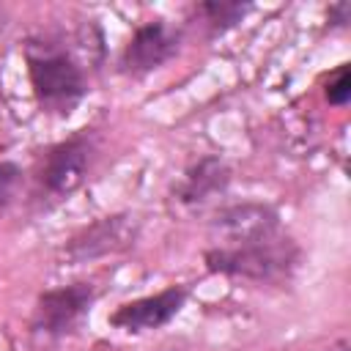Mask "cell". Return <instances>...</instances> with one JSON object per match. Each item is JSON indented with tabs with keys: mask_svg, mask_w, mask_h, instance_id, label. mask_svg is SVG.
Returning a JSON list of instances; mask_svg holds the SVG:
<instances>
[{
	"mask_svg": "<svg viewBox=\"0 0 351 351\" xmlns=\"http://www.w3.org/2000/svg\"><path fill=\"white\" fill-rule=\"evenodd\" d=\"M33 99L41 112L69 118L88 96V74L74 49L52 36H30L22 47Z\"/></svg>",
	"mask_w": 351,
	"mask_h": 351,
	"instance_id": "6da1fadb",
	"label": "cell"
},
{
	"mask_svg": "<svg viewBox=\"0 0 351 351\" xmlns=\"http://www.w3.org/2000/svg\"><path fill=\"white\" fill-rule=\"evenodd\" d=\"M299 261H302V247L285 230H277L263 239H252L239 247L203 250L206 271L247 282H285L299 269Z\"/></svg>",
	"mask_w": 351,
	"mask_h": 351,
	"instance_id": "7a4b0ae2",
	"label": "cell"
},
{
	"mask_svg": "<svg viewBox=\"0 0 351 351\" xmlns=\"http://www.w3.org/2000/svg\"><path fill=\"white\" fill-rule=\"evenodd\" d=\"M93 156H96L93 129H80L66 140L49 145L36 170V197L47 203L71 197L85 184Z\"/></svg>",
	"mask_w": 351,
	"mask_h": 351,
	"instance_id": "3957f363",
	"label": "cell"
},
{
	"mask_svg": "<svg viewBox=\"0 0 351 351\" xmlns=\"http://www.w3.org/2000/svg\"><path fill=\"white\" fill-rule=\"evenodd\" d=\"M99 299V288L88 280H77L69 285L47 288L36 296L33 315H30V335L41 346L60 343L63 337L74 335L77 326L90 313L93 302Z\"/></svg>",
	"mask_w": 351,
	"mask_h": 351,
	"instance_id": "277c9868",
	"label": "cell"
},
{
	"mask_svg": "<svg viewBox=\"0 0 351 351\" xmlns=\"http://www.w3.org/2000/svg\"><path fill=\"white\" fill-rule=\"evenodd\" d=\"M140 236V219L132 211H115L80 228L60 247V266H85L134 247Z\"/></svg>",
	"mask_w": 351,
	"mask_h": 351,
	"instance_id": "5b68a950",
	"label": "cell"
},
{
	"mask_svg": "<svg viewBox=\"0 0 351 351\" xmlns=\"http://www.w3.org/2000/svg\"><path fill=\"white\" fill-rule=\"evenodd\" d=\"M181 44H184L181 27L170 25L167 19H148L137 25L129 41L123 44L118 69L132 80H143L159 71L165 63H170L181 52Z\"/></svg>",
	"mask_w": 351,
	"mask_h": 351,
	"instance_id": "8992f818",
	"label": "cell"
},
{
	"mask_svg": "<svg viewBox=\"0 0 351 351\" xmlns=\"http://www.w3.org/2000/svg\"><path fill=\"white\" fill-rule=\"evenodd\" d=\"M282 230L280 211L263 200L219 206L208 222V247H239Z\"/></svg>",
	"mask_w": 351,
	"mask_h": 351,
	"instance_id": "52a82bcc",
	"label": "cell"
},
{
	"mask_svg": "<svg viewBox=\"0 0 351 351\" xmlns=\"http://www.w3.org/2000/svg\"><path fill=\"white\" fill-rule=\"evenodd\" d=\"M189 288L186 285H167L156 293L132 299L118 304L110 315L107 324L112 329H121L126 335H145V332H159L170 321L178 318V313L186 307Z\"/></svg>",
	"mask_w": 351,
	"mask_h": 351,
	"instance_id": "ba28073f",
	"label": "cell"
},
{
	"mask_svg": "<svg viewBox=\"0 0 351 351\" xmlns=\"http://www.w3.org/2000/svg\"><path fill=\"white\" fill-rule=\"evenodd\" d=\"M230 178H233V170L225 162V156L203 154L184 167V173L173 184L170 197L184 211H203L206 206H211L217 197L228 192Z\"/></svg>",
	"mask_w": 351,
	"mask_h": 351,
	"instance_id": "9c48e42d",
	"label": "cell"
},
{
	"mask_svg": "<svg viewBox=\"0 0 351 351\" xmlns=\"http://www.w3.org/2000/svg\"><path fill=\"white\" fill-rule=\"evenodd\" d=\"M250 11H252V5L250 3H239V0H203V3H195V8H192V14L200 22L206 38L225 36Z\"/></svg>",
	"mask_w": 351,
	"mask_h": 351,
	"instance_id": "30bf717a",
	"label": "cell"
},
{
	"mask_svg": "<svg viewBox=\"0 0 351 351\" xmlns=\"http://www.w3.org/2000/svg\"><path fill=\"white\" fill-rule=\"evenodd\" d=\"M324 99L332 107H346L351 99V69L348 63L335 66V71H329V77L324 80Z\"/></svg>",
	"mask_w": 351,
	"mask_h": 351,
	"instance_id": "8fae6325",
	"label": "cell"
},
{
	"mask_svg": "<svg viewBox=\"0 0 351 351\" xmlns=\"http://www.w3.org/2000/svg\"><path fill=\"white\" fill-rule=\"evenodd\" d=\"M22 186V167L14 159H0V208L11 206Z\"/></svg>",
	"mask_w": 351,
	"mask_h": 351,
	"instance_id": "7c38bea8",
	"label": "cell"
},
{
	"mask_svg": "<svg viewBox=\"0 0 351 351\" xmlns=\"http://www.w3.org/2000/svg\"><path fill=\"white\" fill-rule=\"evenodd\" d=\"M348 22H351V5H348L346 0L332 3V5L326 8V27H329V30H346Z\"/></svg>",
	"mask_w": 351,
	"mask_h": 351,
	"instance_id": "4fadbf2b",
	"label": "cell"
},
{
	"mask_svg": "<svg viewBox=\"0 0 351 351\" xmlns=\"http://www.w3.org/2000/svg\"><path fill=\"white\" fill-rule=\"evenodd\" d=\"M5 25H8V11H5L3 5H0V30H3Z\"/></svg>",
	"mask_w": 351,
	"mask_h": 351,
	"instance_id": "5bb4252c",
	"label": "cell"
}]
</instances>
